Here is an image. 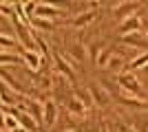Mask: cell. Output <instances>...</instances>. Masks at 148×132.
<instances>
[{
  "mask_svg": "<svg viewBox=\"0 0 148 132\" xmlns=\"http://www.w3.org/2000/svg\"><path fill=\"white\" fill-rule=\"evenodd\" d=\"M117 132H135V130L128 128V126H117Z\"/></svg>",
  "mask_w": 148,
  "mask_h": 132,
  "instance_id": "obj_28",
  "label": "cell"
},
{
  "mask_svg": "<svg viewBox=\"0 0 148 132\" xmlns=\"http://www.w3.org/2000/svg\"><path fill=\"white\" fill-rule=\"evenodd\" d=\"M20 110H25V112H29L31 117L36 121H40L42 119V110H44V106H42V101H36V99H31V101H25V104H20Z\"/></svg>",
  "mask_w": 148,
  "mask_h": 132,
  "instance_id": "obj_1",
  "label": "cell"
},
{
  "mask_svg": "<svg viewBox=\"0 0 148 132\" xmlns=\"http://www.w3.org/2000/svg\"><path fill=\"white\" fill-rule=\"evenodd\" d=\"M142 66H148V53H142L139 57H135V62L130 64V68H142Z\"/></svg>",
  "mask_w": 148,
  "mask_h": 132,
  "instance_id": "obj_22",
  "label": "cell"
},
{
  "mask_svg": "<svg viewBox=\"0 0 148 132\" xmlns=\"http://www.w3.org/2000/svg\"><path fill=\"white\" fill-rule=\"evenodd\" d=\"M0 101H2L5 106H11V104H13V90H11V88H7L2 82H0Z\"/></svg>",
  "mask_w": 148,
  "mask_h": 132,
  "instance_id": "obj_12",
  "label": "cell"
},
{
  "mask_svg": "<svg viewBox=\"0 0 148 132\" xmlns=\"http://www.w3.org/2000/svg\"><path fill=\"white\" fill-rule=\"evenodd\" d=\"M0 104H2V101H0Z\"/></svg>",
  "mask_w": 148,
  "mask_h": 132,
  "instance_id": "obj_35",
  "label": "cell"
},
{
  "mask_svg": "<svg viewBox=\"0 0 148 132\" xmlns=\"http://www.w3.org/2000/svg\"><path fill=\"white\" fill-rule=\"evenodd\" d=\"M139 24H142V20L137 18V16H133V18H126L122 22V24L117 26V31L122 33V35H130V33H135L137 29H139Z\"/></svg>",
  "mask_w": 148,
  "mask_h": 132,
  "instance_id": "obj_3",
  "label": "cell"
},
{
  "mask_svg": "<svg viewBox=\"0 0 148 132\" xmlns=\"http://www.w3.org/2000/svg\"><path fill=\"white\" fill-rule=\"evenodd\" d=\"M69 110H71V114H82L84 112V106H82V101L77 97H73V99L69 101Z\"/></svg>",
  "mask_w": 148,
  "mask_h": 132,
  "instance_id": "obj_16",
  "label": "cell"
},
{
  "mask_svg": "<svg viewBox=\"0 0 148 132\" xmlns=\"http://www.w3.org/2000/svg\"><path fill=\"white\" fill-rule=\"evenodd\" d=\"M102 132H108V130H106V126H102Z\"/></svg>",
  "mask_w": 148,
  "mask_h": 132,
  "instance_id": "obj_31",
  "label": "cell"
},
{
  "mask_svg": "<svg viewBox=\"0 0 148 132\" xmlns=\"http://www.w3.org/2000/svg\"><path fill=\"white\" fill-rule=\"evenodd\" d=\"M25 62V57L20 55H13V53H0V66L2 64H22Z\"/></svg>",
  "mask_w": 148,
  "mask_h": 132,
  "instance_id": "obj_13",
  "label": "cell"
},
{
  "mask_svg": "<svg viewBox=\"0 0 148 132\" xmlns=\"http://www.w3.org/2000/svg\"><path fill=\"white\" fill-rule=\"evenodd\" d=\"M108 60H111V51H102V53H99V57H97V64H99V66H106V64H108Z\"/></svg>",
  "mask_w": 148,
  "mask_h": 132,
  "instance_id": "obj_25",
  "label": "cell"
},
{
  "mask_svg": "<svg viewBox=\"0 0 148 132\" xmlns=\"http://www.w3.org/2000/svg\"><path fill=\"white\" fill-rule=\"evenodd\" d=\"M33 26H38V29H47V31L53 29L51 20H44V18H36V20H33Z\"/></svg>",
  "mask_w": 148,
  "mask_h": 132,
  "instance_id": "obj_23",
  "label": "cell"
},
{
  "mask_svg": "<svg viewBox=\"0 0 148 132\" xmlns=\"http://www.w3.org/2000/svg\"><path fill=\"white\" fill-rule=\"evenodd\" d=\"M69 132H77V130H69Z\"/></svg>",
  "mask_w": 148,
  "mask_h": 132,
  "instance_id": "obj_34",
  "label": "cell"
},
{
  "mask_svg": "<svg viewBox=\"0 0 148 132\" xmlns=\"http://www.w3.org/2000/svg\"><path fill=\"white\" fill-rule=\"evenodd\" d=\"M16 33H18V38H20V42H22V44H27V46L33 44V35H29L27 24H22L20 20H16Z\"/></svg>",
  "mask_w": 148,
  "mask_h": 132,
  "instance_id": "obj_8",
  "label": "cell"
},
{
  "mask_svg": "<svg viewBox=\"0 0 148 132\" xmlns=\"http://www.w3.org/2000/svg\"><path fill=\"white\" fill-rule=\"evenodd\" d=\"M56 16H60V11H58V9H53V7H49V5H38V7H36V18L51 20V18H56Z\"/></svg>",
  "mask_w": 148,
  "mask_h": 132,
  "instance_id": "obj_6",
  "label": "cell"
},
{
  "mask_svg": "<svg viewBox=\"0 0 148 132\" xmlns=\"http://www.w3.org/2000/svg\"><path fill=\"white\" fill-rule=\"evenodd\" d=\"M71 53H73L77 60H84V49H82L80 44H77V46H73V49H71Z\"/></svg>",
  "mask_w": 148,
  "mask_h": 132,
  "instance_id": "obj_27",
  "label": "cell"
},
{
  "mask_svg": "<svg viewBox=\"0 0 148 132\" xmlns=\"http://www.w3.org/2000/svg\"><path fill=\"white\" fill-rule=\"evenodd\" d=\"M0 130H5V112L0 110Z\"/></svg>",
  "mask_w": 148,
  "mask_h": 132,
  "instance_id": "obj_29",
  "label": "cell"
},
{
  "mask_svg": "<svg viewBox=\"0 0 148 132\" xmlns=\"http://www.w3.org/2000/svg\"><path fill=\"white\" fill-rule=\"evenodd\" d=\"M93 18H95V13H93V11L80 13V16L73 20V24H75V26H84V24H88V22H93Z\"/></svg>",
  "mask_w": 148,
  "mask_h": 132,
  "instance_id": "obj_14",
  "label": "cell"
},
{
  "mask_svg": "<svg viewBox=\"0 0 148 132\" xmlns=\"http://www.w3.org/2000/svg\"><path fill=\"white\" fill-rule=\"evenodd\" d=\"M71 60H66V57H62V55H56V66H58V70L62 73V77H66V79H73L75 77V70H73V66H71Z\"/></svg>",
  "mask_w": 148,
  "mask_h": 132,
  "instance_id": "obj_4",
  "label": "cell"
},
{
  "mask_svg": "<svg viewBox=\"0 0 148 132\" xmlns=\"http://www.w3.org/2000/svg\"><path fill=\"white\" fill-rule=\"evenodd\" d=\"M75 97H77V99L82 101V106H84V108H86V106H91V104H93L91 90H77V93H75Z\"/></svg>",
  "mask_w": 148,
  "mask_h": 132,
  "instance_id": "obj_15",
  "label": "cell"
},
{
  "mask_svg": "<svg viewBox=\"0 0 148 132\" xmlns=\"http://www.w3.org/2000/svg\"><path fill=\"white\" fill-rule=\"evenodd\" d=\"M13 9L18 11V20L22 22V24H25V22H29V16H27V11H25V5H20V2H16V5H13Z\"/></svg>",
  "mask_w": 148,
  "mask_h": 132,
  "instance_id": "obj_20",
  "label": "cell"
},
{
  "mask_svg": "<svg viewBox=\"0 0 148 132\" xmlns=\"http://www.w3.org/2000/svg\"><path fill=\"white\" fill-rule=\"evenodd\" d=\"M11 132H29V130H25V128H22V126H18V128H16V130H11Z\"/></svg>",
  "mask_w": 148,
  "mask_h": 132,
  "instance_id": "obj_30",
  "label": "cell"
},
{
  "mask_svg": "<svg viewBox=\"0 0 148 132\" xmlns=\"http://www.w3.org/2000/svg\"><path fill=\"white\" fill-rule=\"evenodd\" d=\"M144 70H146V75H148V66H144Z\"/></svg>",
  "mask_w": 148,
  "mask_h": 132,
  "instance_id": "obj_32",
  "label": "cell"
},
{
  "mask_svg": "<svg viewBox=\"0 0 148 132\" xmlns=\"http://www.w3.org/2000/svg\"><path fill=\"white\" fill-rule=\"evenodd\" d=\"M88 90H91L93 101H97L99 106H106V104H108V97H106V93H104L99 86H93V88H88Z\"/></svg>",
  "mask_w": 148,
  "mask_h": 132,
  "instance_id": "obj_10",
  "label": "cell"
},
{
  "mask_svg": "<svg viewBox=\"0 0 148 132\" xmlns=\"http://www.w3.org/2000/svg\"><path fill=\"white\" fill-rule=\"evenodd\" d=\"M119 101H122L124 106H130V108H148V104L144 99H137V97H119Z\"/></svg>",
  "mask_w": 148,
  "mask_h": 132,
  "instance_id": "obj_11",
  "label": "cell"
},
{
  "mask_svg": "<svg viewBox=\"0 0 148 132\" xmlns=\"http://www.w3.org/2000/svg\"><path fill=\"white\" fill-rule=\"evenodd\" d=\"M42 62H44V60H42V55H40V53H33V51H29V49L25 51V64L29 66L31 70H40Z\"/></svg>",
  "mask_w": 148,
  "mask_h": 132,
  "instance_id": "obj_5",
  "label": "cell"
},
{
  "mask_svg": "<svg viewBox=\"0 0 148 132\" xmlns=\"http://www.w3.org/2000/svg\"><path fill=\"white\" fill-rule=\"evenodd\" d=\"M119 86H122L126 93H130V95H139L142 93V88H139V84H137V79L133 75H119Z\"/></svg>",
  "mask_w": 148,
  "mask_h": 132,
  "instance_id": "obj_2",
  "label": "cell"
},
{
  "mask_svg": "<svg viewBox=\"0 0 148 132\" xmlns=\"http://www.w3.org/2000/svg\"><path fill=\"white\" fill-rule=\"evenodd\" d=\"M146 35H148V26H146Z\"/></svg>",
  "mask_w": 148,
  "mask_h": 132,
  "instance_id": "obj_33",
  "label": "cell"
},
{
  "mask_svg": "<svg viewBox=\"0 0 148 132\" xmlns=\"http://www.w3.org/2000/svg\"><path fill=\"white\" fill-rule=\"evenodd\" d=\"M0 77H2V79H5V82L9 84V88H11L13 93H22V88H20V84L16 82V79H13V75H11V73H9L7 68H5V66H0Z\"/></svg>",
  "mask_w": 148,
  "mask_h": 132,
  "instance_id": "obj_9",
  "label": "cell"
},
{
  "mask_svg": "<svg viewBox=\"0 0 148 132\" xmlns=\"http://www.w3.org/2000/svg\"><path fill=\"white\" fill-rule=\"evenodd\" d=\"M16 46V40L11 38V35H5V33H0V49H13Z\"/></svg>",
  "mask_w": 148,
  "mask_h": 132,
  "instance_id": "obj_18",
  "label": "cell"
},
{
  "mask_svg": "<svg viewBox=\"0 0 148 132\" xmlns=\"http://www.w3.org/2000/svg\"><path fill=\"white\" fill-rule=\"evenodd\" d=\"M44 126H53V121H56V117H58V108H56V104L53 101H47L44 104Z\"/></svg>",
  "mask_w": 148,
  "mask_h": 132,
  "instance_id": "obj_7",
  "label": "cell"
},
{
  "mask_svg": "<svg viewBox=\"0 0 148 132\" xmlns=\"http://www.w3.org/2000/svg\"><path fill=\"white\" fill-rule=\"evenodd\" d=\"M106 68L113 70V73H119V70H122V57H111L108 64H106Z\"/></svg>",
  "mask_w": 148,
  "mask_h": 132,
  "instance_id": "obj_19",
  "label": "cell"
},
{
  "mask_svg": "<svg viewBox=\"0 0 148 132\" xmlns=\"http://www.w3.org/2000/svg\"><path fill=\"white\" fill-rule=\"evenodd\" d=\"M13 11V5H7V2H0V13L2 16H11Z\"/></svg>",
  "mask_w": 148,
  "mask_h": 132,
  "instance_id": "obj_26",
  "label": "cell"
},
{
  "mask_svg": "<svg viewBox=\"0 0 148 132\" xmlns=\"http://www.w3.org/2000/svg\"><path fill=\"white\" fill-rule=\"evenodd\" d=\"M33 42H36L38 51L42 53V60H44V57H47V53H49V51H47V44H44V40L40 38V35H33Z\"/></svg>",
  "mask_w": 148,
  "mask_h": 132,
  "instance_id": "obj_24",
  "label": "cell"
},
{
  "mask_svg": "<svg viewBox=\"0 0 148 132\" xmlns=\"http://www.w3.org/2000/svg\"><path fill=\"white\" fill-rule=\"evenodd\" d=\"M122 42L128 44V46H146V44L135 35V33H130V35H122Z\"/></svg>",
  "mask_w": 148,
  "mask_h": 132,
  "instance_id": "obj_17",
  "label": "cell"
},
{
  "mask_svg": "<svg viewBox=\"0 0 148 132\" xmlns=\"http://www.w3.org/2000/svg\"><path fill=\"white\" fill-rule=\"evenodd\" d=\"M18 126H20L18 119H16L13 114H7V112H5V128H7V130H16Z\"/></svg>",
  "mask_w": 148,
  "mask_h": 132,
  "instance_id": "obj_21",
  "label": "cell"
}]
</instances>
